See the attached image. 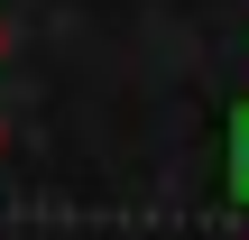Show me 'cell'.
<instances>
[{
  "label": "cell",
  "instance_id": "1",
  "mask_svg": "<svg viewBox=\"0 0 249 240\" xmlns=\"http://www.w3.org/2000/svg\"><path fill=\"white\" fill-rule=\"evenodd\" d=\"M231 194L249 203V102L231 111Z\"/></svg>",
  "mask_w": 249,
  "mask_h": 240
}]
</instances>
